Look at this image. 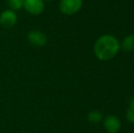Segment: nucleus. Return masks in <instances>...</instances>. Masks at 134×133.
Instances as JSON below:
<instances>
[{
    "label": "nucleus",
    "mask_w": 134,
    "mask_h": 133,
    "mask_svg": "<svg viewBox=\"0 0 134 133\" xmlns=\"http://www.w3.org/2000/svg\"><path fill=\"white\" fill-rule=\"evenodd\" d=\"M24 8L33 16L40 15L45 9L44 0H24Z\"/></svg>",
    "instance_id": "obj_3"
},
{
    "label": "nucleus",
    "mask_w": 134,
    "mask_h": 133,
    "mask_svg": "<svg viewBox=\"0 0 134 133\" xmlns=\"http://www.w3.org/2000/svg\"><path fill=\"white\" fill-rule=\"evenodd\" d=\"M18 21V16H16L15 11L11 9H7L1 13L0 15V25L4 28H10L14 27Z\"/></svg>",
    "instance_id": "obj_5"
},
{
    "label": "nucleus",
    "mask_w": 134,
    "mask_h": 133,
    "mask_svg": "<svg viewBox=\"0 0 134 133\" xmlns=\"http://www.w3.org/2000/svg\"><path fill=\"white\" fill-rule=\"evenodd\" d=\"M127 119L129 121L134 123V105H130V108L127 111Z\"/></svg>",
    "instance_id": "obj_10"
},
{
    "label": "nucleus",
    "mask_w": 134,
    "mask_h": 133,
    "mask_svg": "<svg viewBox=\"0 0 134 133\" xmlns=\"http://www.w3.org/2000/svg\"><path fill=\"white\" fill-rule=\"evenodd\" d=\"M131 105H134V98L132 99V100L131 101Z\"/></svg>",
    "instance_id": "obj_11"
},
{
    "label": "nucleus",
    "mask_w": 134,
    "mask_h": 133,
    "mask_svg": "<svg viewBox=\"0 0 134 133\" xmlns=\"http://www.w3.org/2000/svg\"><path fill=\"white\" fill-rule=\"evenodd\" d=\"M46 1H53V0H46Z\"/></svg>",
    "instance_id": "obj_12"
},
{
    "label": "nucleus",
    "mask_w": 134,
    "mask_h": 133,
    "mask_svg": "<svg viewBox=\"0 0 134 133\" xmlns=\"http://www.w3.org/2000/svg\"><path fill=\"white\" fill-rule=\"evenodd\" d=\"M8 7L13 11H18L23 7L24 5V0H7Z\"/></svg>",
    "instance_id": "obj_9"
},
{
    "label": "nucleus",
    "mask_w": 134,
    "mask_h": 133,
    "mask_svg": "<svg viewBox=\"0 0 134 133\" xmlns=\"http://www.w3.org/2000/svg\"><path fill=\"white\" fill-rule=\"evenodd\" d=\"M104 127L109 133H117L120 130L121 124H120V119L116 116L109 115L105 119Z\"/></svg>",
    "instance_id": "obj_6"
},
{
    "label": "nucleus",
    "mask_w": 134,
    "mask_h": 133,
    "mask_svg": "<svg viewBox=\"0 0 134 133\" xmlns=\"http://www.w3.org/2000/svg\"><path fill=\"white\" fill-rule=\"evenodd\" d=\"M102 119V115L97 110L90 111L88 114V120L91 123H99Z\"/></svg>",
    "instance_id": "obj_8"
},
{
    "label": "nucleus",
    "mask_w": 134,
    "mask_h": 133,
    "mask_svg": "<svg viewBox=\"0 0 134 133\" xmlns=\"http://www.w3.org/2000/svg\"><path fill=\"white\" fill-rule=\"evenodd\" d=\"M82 7V0H61L59 3V9L65 15L76 14Z\"/></svg>",
    "instance_id": "obj_2"
},
{
    "label": "nucleus",
    "mask_w": 134,
    "mask_h": 133,
    "mask_svg": "<svg viewBox=\"0 0 134 133\" xmlns=\"http://www.w3.org/2000/svg\"><path fill=\"white\" fill-rule=\"evenodd\" d=\"M121 48L125 52H131L134 50V35H129L124 37L121 42Z\"/></svg>",
    "instance_id": "obj_7"
},
{
    "label": "nucleus",
    "mask_w": 134,
    "mask_h": 133,
    "mask_svg": "<svg viewBox=\"0 0 134 133\" xmlns=\"http://www.w3.org/2000/svg\"><path fill=\"white\" fill-rule=\"evenodd\" d=\"M120 45L119 40L111 35H104L98 38L94 46L96 57L102 61L113 59L119 52Z\"/></svg>",
    "instance_id": "obj_1"
},
{
    "label": "nucleus",
    "mask_w": 134,
    "mask_h": 133,
    "mask_svg": "<svg viewBox=\"0 0 134 133\" xmlns=\"http://www.w3.org/2000/svg\"><path fill=\"white\" fill-rule=\"evenodd\" d=\"M27 39L29 44H31L34 47H37V48L44 47L48 42L47 36L39 30H32L28 32Z\"/></svg>",
    "instance_id": "obj_4"
}]
</instances>
